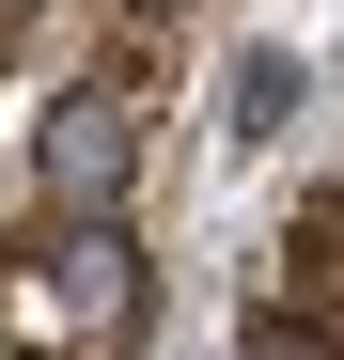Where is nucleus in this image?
Returning a JSON list of instances; mask_svg holds the SVG:
<instances>
[{
    "instance_id": "f257e3e1",
    "label": "nucleus",
    "mask_w": 344,
    "mask_h": 360,
    "mask_svg": "<svg viewBox=\"0 0 344 360\" xmlns=\"http://www.w3.org/2000/svg\"><path fill=\"white\" fill-rule=\"evenodd\" d=\"M126 314H141V282H126V235H110V219L0 282V329H16V345H126Z\"/></svg>"
},
{
    "instance_id": "f03ea898",
    "label": "nucleus",
    "mask_w": 344,
    "mask_h": 360,
    "mask_svg": "<svg viewBox=\"0 0 344 360\" xmlns=\"http://www.w3.org/2000/svg\"><path fill=\"white\" fill-rule=\"evenodd\" d=\"M126 157H141V79H79L63 110H47V141H32L47 204H110V188H126Z\"/></svg>"
},
{
    "instance_id": "7ed1b4c3",
    "label": "nucleus",
    "mask_w": 344,
    "mask_h": 360,
    "mask_svg": "<svg viewBox=\"0 0 344 360\" xmlns=\"http://www.w3.org/2000/svg\"><path fill=\"white\" fill-rule=\"evenodd\" d=\"M251 360H344V329L313 314V297H266V314H251Z\"/></svg>"
},
{
    "instance_id": "20e7f679",
    "label": "nucleus",
    "mask_w": 344,
    "mask_h": 360,
    "mask_svg": "<svg viewBox=\"0 0 344 360\" xmlns=\"http://www.w3.org/2000/svg\"><path fill=\"white\" fill-rule=\"evenodd\" d=\"M32 32H47V0H0V63H16V47H32Z\"/></svg>"
},
{
    "instance_id": "39448f33",
    "label": "nucleus",
    "mask_w": 344,
    "mask_h": 360,
    "mask_svg": "<svg viewBox=\"0 0 344 360\" xmlns=\"http://www.w3.org/2000/svg\"><path fill=\"white\" fill-rule=\"evenodd\" d=\"M126 16H141V32H157V16H172V0H126Z\"/></svg>"
}]
</instances>
